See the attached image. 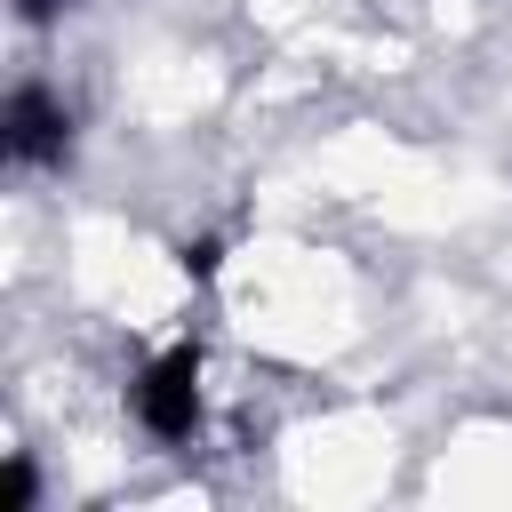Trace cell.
Here are the masks:
<instances>
[{"label":"cell","mask_w":512,"mask_h":512,"mask_svg":"<svg viewBox=\"0 0 512 512\" xmlns=\"http://www.w3.org/2000/svg\"><path fill=\"white\" fill-rule=\"evenodd\" d=\"M0 152H8V168H24V176H64L72 152H80L72 104H64L48 80H16V88L0 96Z\"/></svg>","instance_id":"7a4b0ae2"},{"label":"cell","mask_w":512,"mask_h":512,"mask_svg":"<svg viewBox=\"0 0 512 512\" xmlns=\"http://www.w3.org/2000/svg\"><path fill=\"white\" fill-rule=\"evenodd\" d=\"M200 376H208V352H200L192 336L160 344V352L136 368V384H128V416H136V432L160 440V448H184V440L200 432V416H208Z\"/></svg>","instance_id":"6da1fadb"},{"label":"cell","mask_w":512,"mask_h":512,"mask_svg":"<svg viewBox=\"0 0 512 512\" xmlns=\"http://www.w3.org/2000/svg\"><path fill=\"white\" fill-rule=\"evenodd\" d=\"M80 0H8V16L24 24V32H48V24H64Z\"/></svg>","instance_id":"277c9868"},{"label":"cell","mask_w":512,"mask_h":512,"mask_svg":"<svg viewBox=\"0 0 512 512\" xmlns=\"http://www.w3.org/2000/svg\"><path fill=\"white\" fill-rule=\"evenodd\" d=\"M40 504V472H32V456H8V472H0V512H32Z\"/></svg>","instance_id":"3957f363"}]
</instances>
